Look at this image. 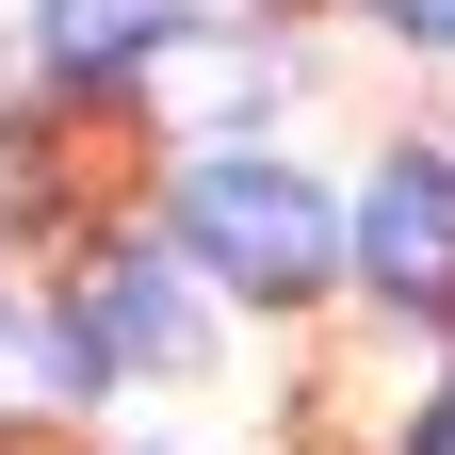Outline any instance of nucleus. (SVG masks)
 Segmentation results:
<instances>
[{"mask_svg":"<svg viewBox=\"0 0 455 455\" xmlns=\"http://www.w3.org/2000/svg\"><path fill=\"white\" fill-rule=\"evenodd\" d=\"M407 455H455V390H439V407H423V439H407Z\"/></svg>","mask_w":455,"mask_h":455,"instance_id":"nucleus-6","label":"nucleus"},{"mask_svg":"<svg viewBox=\"0 0 455 455\" xmlns=\"http://www.w3.org/2000/svg\"><path fill=\"white\" fill-rule=\"evenodd\" d=\"M163 33H180V0H33V49L66 82H131Z\"/></svg>","mask_w":455,"mask_h":455,"instance_id":"nucleus-4","label":"nucleus"},{"mask_svg":"<svg viewBox=\"0 0 455 455\" xmlns=\"http://www.w3.org/2000/svg\"><path fill=\"white\" fill-rule=\"evenodd\" d=\"M114 358H196V341H180V276H147V260H98L82 293H66V390H98Z\"/></svg>","mask_w":455,"mask_h":455,"instance_id":"nucleus-3","label":"nucleus"},{"mask_svg":"<svg viewBox=\"0 0 455 455\" xmlns=\"http://www.w3.org/2000/svg\"><path fill=\"white\" fill-rule=\"evenodd\" d=\"M180 244L228 276V293L293 309L309 276L341 260V212H325L309 180H276V163H196V180H180Z\"/></svg>","mask_w":455,"mask_h":455,"instance_id":"nucleus-1","label":"nucleus"},{"mask_svg":"<svg viewBox=\"0 0 455 455\" xmlns=\"http://www.w3.org/2000/svg\"><path fill=\"white\" fill-rule=\"evenodd\" d=\"M374 17H407V33H439V49H455V0H374Z\"/></svg>","mask_w":455,"mask_h":455,"instance_id":"nucleus-5","label":"nucleus"},{"mask_svg":"<svg viewBox=\"0 0 455 455\" xmlns=\"http://www.w3.org/2000/svg\"><path fill=\"white\" fill-rule=\"evenodd\" d=\"M358 276L390 309H455V163H390L374 180V212H358Z\"/></svg>","mask_w":455,"mask_h":455,"instance_id":"nucleus-2","label":"nucleus"}]
</instances>
